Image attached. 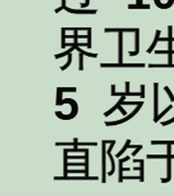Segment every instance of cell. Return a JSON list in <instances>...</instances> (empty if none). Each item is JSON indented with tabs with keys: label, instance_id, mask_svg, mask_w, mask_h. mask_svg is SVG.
I'll return each instance as SVG.
<instances>
[{
	"label": "cell",
	"instance_id": "cell-36",
	"mask_svg": "<svg viewBox=\"0 0 174 196\" xmlns=\"http://www.w3.org/2000/svg\"><path fill=\"white\" fill-rule=\"evenodd\" d=\"M68 173H86L84 170H68Z\"/></svg>",
	"mask_w": 174,
	"mask_h": 196
},
{
	"label": "cell",
	"instance_id": "cell-30",
	"mask_svg": "<svg viewBox=\"0 0 174 196\" xmlns=\"http://www.w3.org/2000/svg\"><path fill=\"white\" fill-rule=\"evenodd\" d=\"M83 55L84 54H82V53H80V71H83L84 70V65H83Z\"/></svg>",
	"mask_w": 174,
	"mask_h": 196
},
{
	"label": "cell",
	"instance_id": "cell-18",
	"mask_svg": "<svg viewBox=\"0 0 174 196\" xmlns=\"http://www.w3.org/2000/svg\"><path fill=\"white\" fill-rule=\"evenodd\" d=\"M65 28H62V44H61V47L64 49L66 46V43H65V39H66V35H65Z\"/></svg>",
	"mask_w": 174,
	"mask_h": 196
},
{
	"label": "cell",
	"instance_id": "cell-26",
	"mask_svg": "<svg viewBox=\"0 0 174 196\" xmlns=\"http://www.w3.org/2000/svg\"><path fill=\"white\" fill-rule=\"evenodd\" d=\"M87 34H88V42H87V43H88V44H89V49H90V47H92V29H90V28H88V29H87Z\"/></svg>",
	"mask_w": 174,
	"mask_h": 196
},
{
	"label": "cell",
	"instance_id": "cell-14",
	"mask_svg": "<svg viewBox=\"0 0 174 196\" xmlns=\"http://www.w3.org/2000/svg\"><path fill=\"white\" fill-rule=\"evenodd\" d=\"M167 178H169V180H171V166H172V162H171V160H172V157L167 154Z\"/></svg>",
	"mask_w": 174,
	"mask_h": 196
},
{
	"label": "cell",
	"instance_id": "cell-41",
	"mask_svg": "<svg viewBox=\"0 0 174 196\" xmlns=\"http://www.w3.org/2000/svg\"><path fill=\"white\" fill-rule=\"evenodd\" d=\"M123 171H130L129 168H123Z\"/></svg>",
	"mask_w": 174,
	"mask_h": 196
},
{
	"label": "cell",
	"instance_id": "cell-35",
	"mask_svg": "<svg viewBox=\"0 0 174 196\" xmlns=\"http://www.w3.org/2000/svg\"><path fill=\"white\" fill-rule=\"evenodd\" d=\"M141 149H142V145H139V147H138V148H137V149H136V150L134 151V152H132V157H136V155H137V154H138V152H139V151L141 150Z\"/></svg>",
	"mask_w": 174,
	"mask_h": 196
},
{
	"label": "cell",
	"instance_id": "cell-29",
	"mask_svg": "<svg viewBox=\"0 0 174 196\" xmlns=\"http://www.w3.org/2000/svg\"><path fill=\"white\" fill-rule=\"evenodd\" d=\"M142 101H126V100H123L121 105H139L141 104Z\"/></svg>",
	"mask_w": 174,
	"mask_h": 196
},
{
	"label": "cell",
	"instance_id": "cell-9",
	"mask_svg": "<svg viewBox=\"0 0 174 196\" xmlns=\"http://www.w3.org/2000/svg\"><path fill=\"white\" fill-rule=\"evenodd\" d=\"M160 30H156V32H155V39H154V41H153V43L151 44V46L148 49V51H147V53H149V54H151L152 53V51H153V49L155 47V45H156V42L159 41V39H160Z\"/></svg>",
	"mask_w": 174,
	"mask_h": 196
},
{
	"label": "cell",
	"instance_id": "cell-17",
	"mask_svg": "<svg viewBox=\"0 0 174 196\" xmlns=\"http://www.w3.org/2000/svg\"><path fill=\"white\" fill-rule=\"evenodd\" d=\"M130 142H131V140H127V142H126V144L123 145V148H122V149H121V150L119 151L117 154H116V157H121V154H122V153H123V152H125V151H126L128 148H129V144H130Z\"/></svg>",
	"mask_w": 174,
	"mask_h": 196
},
{
	"label": "cell",
	"instance_id": "cell-12",
	"mask_svg": "<svg viewBox=\"0 0 174 196\" xmlns=\"http://www.w3.org/2000/svg\"><path fill=\"white\" fill-rule=\"evenodd\" d=\"M134 163H140V181L141 182H143L144 181V178H143V168H144V162H143V160H134Z\"/></svg>",
	"mask_w": 174,
	"mask_h": 196
},
{
	"label": "cell",
	"instance_id": "cell-37",
	"mask_svg": "<svg viewBox=\"0 0 174 196\" xmlns=\"http://www.w3.org/2000/svg\"><path fill=\"white\" fill-rule=\"evenodd\" d=\"M67 10H68L69 12H75V13H90V11H78V10H77V11H74V10H71V9H67Z\"/></svg>",
	"mask_w": 174,
	"mask_h": 196
},
{
	"label": "cell",
	"instance_id": "cell-25",
	"mask_svg": "<svg viewBox=\"0 0 174 196\" xmlns=\"http://www.w3.org/2000/svg\"><path fill=\"white\" fill-rule=\"evenodd\" d=\"M164 91H165L167 94L169 95V97H170V99H171V101H174V96H173V94H172V92L170 91L169 86H165V87H164Z\"/></svg>",
	"mask_w": 174,
	"mask_h": 196
},
{
	"label": "cell",
	"instance_id": "cell-27",
	"mask_svg": "<svg viewBox=\"0 0 174 196\" xmlns=\"http://www.w3.org/2000/svg\"><path fill=\"white\" fill-rule=\"evenodd\" d=\"M155 54H170V53H172V51H169V50H156V51H154ZM173 54V53H172Z\"/></svg>",
	"mask_w": 174,
	"mask_h": 196
},
{
	"label": "cell",
	"instance_id": "cell-28",
	"mask_svg": "<svg viewBox=\"0 0 174 196\" xmlns=\"http://www.w3.org/2000/svg\"><path fill=\"white\" fill-rule=\"evenodd\" d=\"M77 145H87V147L88 145H94V147H96L97 143L96 142H93V143L92 142H77Z\"/></svg>",
	"mask_w": 174,
	"mask_h": 196
},
{
	"label": "cell",
	"instance_id": "cell-8",
	"mask_svg": "<svg viewBox=\"0 0 174 196\" xmlns=\"http://www.w3.org/2000/svg\"><path fill=\"white\" fill-rule=\"evenodd\" d=\"M134 33H136V51L134 52H129L130 56H134V55L139 54V29H137Z\"/></svg>",
	"mask_w": 174,
	"mask_h": 196
},
{
	"label": "cell",
	"instance_id": "cell-38",
	"mask_svg": "<svg viewBox=\"0 0 174 196\" xmlns=\"http://www.w3.org/2000/svg\"><path fill=\"white\" fill-rule=\"evenodd\" d=\"M144 87H146V86L143 85V84H141V85H140L141 93H142V96H141V98H144V97H146V95H144Z\"/></svg>",
	"mask_w": 174,
	"mask_h": 196
},
{
	"label": "cell",
	"instance_id": "cell-23",
	"mask_svg": "<svg viewBox=\"0 0 174 196\" xmlns=\"http://www.w3.org/2000/svg\"><path fill=\"white\" fill-rule=\"evenodd\" d=\"M149 67H150V68H152V67H174V64H162V65H158V64H150Z\"/></svg>",
	"mask_w": 174,
	"mask_h": 196
},
{
	"label": "cell",
	"instance_id": "cell-15",
	"mask_svg": "<svg viewBox=\"0 0 174 196\" xmlns=\"http://www.w3.org/2000/svg\"><path fill=\"white\" fill-rule=\"evenodd\" d=\"M172 108H173V106H172V105H170V106H169V107H167V109H165V110L163 111L162 114H160V115H158V117H156V118H154V122H158V121L160 120L161 118L163 117V116H164V115H165V114H167V112L169 110H171Z\"/></svg>",
	"mask_w": 174,
	"mask_h": 196
},
{
	"label": "cell",
	"instance_id": "cell-22",
	"mask_svg": "<svg viewBox=\"0 0 174 196\" xmlns=\"http://www.w3.org/2000/svg\"><path fill=\"white\" fill-rule=\"evenodd\" d=\"M151 144H174V141H151Z\"/></svg>",
	"mask_w": 174,
	"mask_h": 196
},
{
	"label": "cell",
	"instance_id": "cell-34",
	"mask_svg": "<svg viewBox=\"0 0 174 196\" xmlns=\"http://www.w3.org/2000/svg\"><path fill=\"white\" fill-rule=\"evenodd\" d=\"M171 145H172V144H167V154L172 157V159H174V154L171 153V150H172V149H171Z\"/></svg>",
	"mask_w": 174,
	"mask_h": 196
},
{
	"label": "cell",
	"instance_id": "cell-21",
	"mask_svg": "<svg viewBox=\"0 0 174 196\" xmlns=\"http://www.w3.org/2000/svg\"><path fill=\"white\" fill-rule=\"evenodd\" d=\"M67 152H88V149H78L77 147H74V149H66Z\"/></svg>",
	"mask_w": 174,
	"mask_h": 196
},
{
	"label": "cell",
	"instance_id": "cell-11",
	"mask_svg": "<svg viewBox=\"0 0 174 196\" xmlns=\"http://www.w3.org/2000/svg\"><path fill=\"white\" fill-rule=\"evenodd\" d=\"M74 50H76V45H75V44H74L73 46H71V49L67 50V51H65V52L56 54V55H55V59H61V57H63V56H65V55H68V54H71V52H73Z\"/></svg>",
	"mask_w": 174,
	"mask_h": 196
},
{
	"label": "cell",
	"instance_id": "cell-31",
	"mask_svg": "<svg viewBox=\"0 0 174 196\" xmlns=\"http://www.w3.org/2000/svg\"><path fill=\"white\" fill-rule=\"evenodd\" d=\"M172 122H174V117L172 118V119H170V120H167V121H162L161 124H162V126H167V124H171Z\"/></svg>",
	"mask_w": 174,
	"mask_h": 196
},
{
	"label": "cell",
	"instance_id": "cell-7",
	"mask_svg": "<svg viewBox=\"0 0 174 196\" xmlns=\"http://www.w3.org/2000/svg\"><path fill=\"white\" fill-rule=\"evenodd\" d=\"M74 43H66V46H73ZM76 50L78 51L80 53L82 54H84V55H86V56H89V57H97V54H95V53H89V52H86V51H84V50H82L80 46L76 45Z\"/></svg>",
	"mask_w": 174,
	"mask_h": 196
},
{
	"label": "cell",
	"instance_id": "cell-24",
	"mask_svg": "<svg viewBox=\"0 0 174 196\" xmlns=\"http://www.w3.org/2000/svg\"><path fill=\"white\" fill-rule=\"evenodd\" d=\"M61 97H62V89H61L60 87L57 88V99H56V105L57 106H61Z\"/></svg>",
	"mask_w": 174,
	"mask_h": 196
},
{
	"label": "cell",
	"instance_id": "cell-42",
	"mask_svg": "<svg viewBox=\"0 0 174 196\" xmlns=\"http://www.w3.org/2000/svg\"><path fill=\"white\" fill-rule=\"evenodd\" d=\"M171 40H172V42H174V38H172Z\"/></svg>",
	"mask_w": 174,
	"mask_h": 196
},
{
	"label": "cell",
	"instance_id": "cell-32",
	"mask_svg": "<svg viewBox=\"0 0 174 196\" xmlns=\"http://www.w3.org/2000/svg\"><path fill=\"white\" fill-rule=\"evenodd\" d=\"M74 142L73 143H69V142H65V143H64V142H56V143H55V145H66V147H69V145H74Z\"/></svg>",
	"mask_w": 174,
	"mask_h": 196
},
{
	"label": "cell",
	"instance_id": "cell-2",
	"mask_svg": "<svg viewBox=\"0 0 174 196\" xmlns=\"http://www.w3.org/2000/svg\"><path fill=\"white\" fill-rule=\"evenodd\" d=\"M101 67H144V64H122L119 63L118 64H100Z\"/></svg>",
	"mask_w": 174,
	"mask_h": 196
},
{
	"label": "cell",
	"instance_id": "cell-19",
	"mask_svg": "<svg viewBox=\"0 0 174 196\" xmlns=\"http://www.w3.org/2000/svg\"><path fill=\"white\" fill-rule=\"evenodd\" d=\"M71 63H72V54H68V59H67V62L65 65L61 66V71H65L68 66L71 65Z\"/></svg>",
	"mask_w": 174,
	"mask_h": 196
},
{
	"label": "cell",
	"instance_id": "cell-40",
	"mask_svg": "<svg viewBox=\"0 0 174 196\" xmlns=\"http://www.w3.org/2000/svg\"><path fill=\"white\" fill-rule=\"evenodd\" d=\"M129 160H130V157H123V159H120V161H122V163H123V162H127V161H129Z\"/></svg>",
	"mask_w": 174,
	"mask_h": 196
},
{
	"label": "cell",
	"instance_id": "cell-4",
	"mask_svg": "<svg viewBox=\"0 0 174 196\" xmlns=\"http://www.w3.org/2000/svg\"><path fill=\"white\" fill-rule=\"evenodd\" d=\"M106 142H104L103 141V180H101V182L103 183H105L106 182Z\"/></svg>",
	"mask_w": 174,
	"mask_h": 196
},
{
	"label": "cell",
	"instance_id": "cell-10",
	"mask_svg": "<svg viewBox=\"0 0 174 196\" xmlns=\"http://www.w3.org/2000/svg\"><path fill=\"white\" fill-rule=\"evenodd\" d=\"M137 30V29H136ZM134 29H105V32H136Z\"/></svg>",
	"mask_w": 174,
	"mask_h": 196
},
{
	"label": "cell",
	"instance_id": "cell-6",
	"mask_svg": "<svg viewBox=\"0 0 174 196\" xmlns=\"http://www.w3.org/2000/svg\"><path fill=\"white\" fill-rule=\"evenodd\" d=\"M118 38H119V43H118V46H119V50H118V62L122 63V32H119Z\"/></svg>",
	"mask_w": 174,
	"mask_h": 196
},
{
	"label": "cell",
	"instance_id": "cell-13",
	"mask_svg": "<svg viewBox=\"0 0 174 196\" xmlns=\"http://www.w3.org/2000/svg\"><path fill=\"white\" fill-rule=\"evenodd\" d=\"M108 155H109V159H110V162H111V171L110 172H108V175L110 176V175H113L115 172V169H116V166H115V161H114V157L111 155V153L110 152H107Z\"/></svg>",
	"mask_w": 174,
	"mask_h": 196
},
{
	"label": "cell",
	"instance_id": "cell-39",
	"mask_svg": "<svg viewBox=\"0 0 174 196\" xmlns=\"http://www.w3.org/2000/svg\"><path fill=\"white\" fill-rule=\"evenodd\" d=\"M118 109L120 110V112H121V114H122V115H123V116H126V115H127V112H126V110H125V109H123V108L121 107V105H120V106H119V108H118Z\"/></svg>",
	"mask_w": 174,
	"mask_h": 196
},
{
	"label": "cell",
	"instance_id": "cell-16",
	"mask_svg": "<svg viewBox=\"0 0 174 196\" xmlns=\"http://www.w3.org/2000/svg\"><path fill=\"white\" fill-rule=\"evenodd\" d=\"M148 159H167V154H147Z\"/></svg>",
	"mask_w": 174,
	"mask_h": 196
},
{
	"label": "cell",
	"instance_id": "cell-1",
	"mask_svg": "<svg viewBox=\"0 0 174 196\" xmlns=\"http://www.w3.org/2000/svg\"><path fill=\"white\" fill-rule=\"evenodd\" d=\"M143 105V103H141V104H139V105H137V108L134 109L131 114H129L128 116H126V117L123 118V119H121V120H117V121H106L105 122V124L106 126H116V124H123V122H126V121H128L129 119H131V118L134 117V116H136V114L139 111V109L141 108V106Z\"/></svg>",
	"mask_w": 174,
	"mask_h": 196
},
{
	"label": "cell",
	"instance_id": "cell-5",
	"mask_svg": "<svg viewBox=\"0 0 174 196\" xmlns=\"http://www.w3.org/2000/svg\"><path fill=\"white\" fill-rule=\"evenodd\" d=\"M158 83H154V118L158 117Z\"/></svg>",
	"mask_w": 174,
	"mask_h": 196
},
{
	"label": "cell",
	"instance_id": "cell-33",
	"mask_svg": "<svg viewBox=\"0 0 174 196\" xmlns=\"http://www.w3.org/2000/svg\"><path fill=\"white\" fill-rule=\"evenodd\" d=\"M122 180H140V176H123Z\"/></svg>",
	"mask_w": 174,
	"mask_h": 196
},
{
	"label": "cell",
	"instance_id": "cell-20",
	"mask_svg": "<svg viewBox=\"0 0 174 196\" xmlns=\"http://www.w3.org/2000/svg\"><path fill=\"white\" fill-rule=\"evenodd\" d=\"M122 172H123V168H122V161H120L119 160V183H121L123 180H122V177H123V175H122Z\"/></svg>",
	"mask_w": 174,
	"mask_h": 196
},
{
	"label": "cell",
	"instance_id": "cell-3",
	"mask_svg": "<svg viewBox=\"0 0 174 196\" xmlns=\"http://www.w3.org/2000/svg\"><path fill=\"white\" fill-rule=\"evenodd\" d=\"M54 180H98L97 176H55Z\"/></svg>",
	"mask_w": 174,
	"mask_h": 196
}]
</instances>
